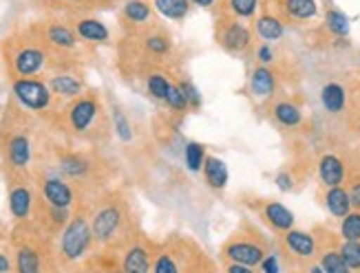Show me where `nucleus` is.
Listing matches in <instances>:
<instances>
[{
	"label": "nucleus",
	"instance_id": "nucleus-1",
	"mask_svg": "<svg viewBox=\"0 0 360 273\" xmlns=\"http://www.w3.org/2000/svg\"><path fill=\"white\" fill-rule=\"evenodd\" d=\"M93 240L100 247H117L129 234V210L117 199H108L98 205L91 216Z\"/></svg>",
	"mask_w": 360,
	"mask_h": 273
},
{
	"label": "nucleus",
	"instance_id": "nucleus-2",
	"mask_svg": "<svg viewBox=\"0 0 360 273\" xmlns=\"http://www.w3.org/2000/svg\"><path fill=\"white\" fill-rule=\"evenodd\" d=\"M93 245H96V240H93L91 232V218H86L84 212H77L71 216L67 227L60 232L58 258L65 265H77L86 258Z\"/></svg>",
	"mask_w": 360,
	"mask_h": 273
},
{
	"label": "nucleus",
	"instance_id": "nucleus-3",
	"mask_svg": "<svg viewBox=\"0 0 360 273\" xmlns=\"http://www.w3.org/2000/svg\"><path fill=\"white\" fill-rule=\"evenodd\" d=\"M11 93L15 102L31 112H44L53 104V93L40 77H13Z\"/></svg>",
	"mask_w": 360,
	"mask_h": 273
},
{
	"label": "nucleus",
	"instance_id": "nucleus-4",
	"mask_svg": "<svg viewBox=\"0 0 360 273\" xmlns=\"http://www.w3.org/2000/svg\"><path fill=\"white\" fill-rule=\"evenodd\" d=\"M221 255L228 262L245 265V267H261V262L268 255V249L259 240V236H232L221 247Z\"/></svg>",
	"mask_w": 360,
	"mask_h": 273
},
{
	"label": "nucleus",
	"instance_id": "nucleus-5",
	"mask_svg": "<svg viewBox=\"0 0 360 273\" xmlns=\"http://www.w3.org/2000/svg\"><path fill=\"white\" fill-rule=\"evenodd\" d=\"M49 53L40 42H22L15 46V51L9 58V67L13 77H38L46 69Z\"/></svg>",
	"mask_w": 360,
	"mask_h": 273
},
{
	"label": "nucleus",
	"instance_id": "nucleus-6",
	"mask_svg": "<svg viewBox=\"0 0 360 273\" xmlns=\"http://www.w3.org/2000/svg\"><path fill=\"white\" fill-rule=\"evenodd\" d=\"M100 117H102V104L98 100V95H93V93H84L82 98L73 100L67 110L69 128L75 135L91 133Z\"/></svg>",
	"mask_w": 360,
	"mask_h": 273
},
{
	"label": "nucleus",
	"instance_id": "nucleus-7",
	"mask_svg": "<svg viewBox=\"0 0 360 273\" xmlns=\"http://www.w3.org/2000/svg\"><path fill=\"white\" fill-rule=\"evenodd\" d=\"M252 38H255L252 29L245 27L243 20L230 18V15H224V20L217 27L219 46L228 53H234V55L248 53L250 46H252Z\"/></svg>",
	"mask_w": 360,
	"mask_h": 273
},
{
	"label": "nucleus",
	"instance_id": "nucleus-8",
	"mask_svg": "<svg viewBox=\"0 0 360 273\" xmlns=\"http://www.w3.org/2000/svg\"><path fill=\"white\" fill-rule=\"evenodd\" d=\"M7 201H9V212H11L15 222H27L31 218V214H34V207H36L34 189H31V185L22 179L20 174H15L9 181Z\"/></svg>",
	"mask_w": 360,
	"mask_h": 273
},
{
	"label": "nucleus",
	"instance_id": "nucleus-9",
	"mask_svg": "<svg viewBox=\"0 0 360 273\" xmlns=\"http://www.w3.org/2000/svg\"><path fill=\"white\" fill-rule=\"evenodd\" d=\"M281 245H283L285 253L290 258L299 260L303 265L314 262L316 253H319V238L309 232L303 229H290L281 236Z\"/></svg>",
	"mask_w": 360,
	"mask_h": 273
},
{
	"label": "nucleus",
	"instance_id": "nucleus-10",
	"mask_svg": "<svg viewBox=\"0 0 360 273\" xmlns=\"http://www.w3.org/2000/svg\"><path fill=\"white\" fill-rule=\"evenodd\" d=\"M31 157H34V148H31V139L27 131H13L5 139V161L13 170V174H22L31 166Z\"/></svg>",
	"mask_w": 360,
	"mask_h": 273
},
{
	"label": "nucleus",
	"instance_id": "nucleus-11",
	"mask_svg": "<svg viewBox=\"0 0 360 273\" xmlns=\"http://www.w3.org/2000/svg\"><path fill=\"white\" fill-rule=\"evenodd\" d=\"M40 192L46 205L58 207V210H71L75 203V192L71 183L60 174H49L44 176L40 183Z\"/></svg>",
	"mask_w": 360,
	"mask_h": 273
},
{
	"label": "nucleus",
	"instance_id": "nucleus-12",
	"mask_svg": "<svg viewBox=\"0 0 360 273\" xmlns=\"http://www.w3.org/2000/svg\"><path fill=\"white\" fill-rule=\"evenodd\" d=\"M153 251L142 240H131L127 249L122 251L120 269L122 273H150L153 271Z\"/></svg>",
	"mask_w": 360,
	"mask_h": 273
},
{
	"label": "nucleus",
	"instance_id": "nucleus-13",
	"mask_svg": "<svg viewBox=\"0 0 360 273\" xmlns=\"http://www.w3.org/2000/svg\"><path fill=\"white\" fill-rule=\"evenodd\" d=\"M13 271L15 273H46L44 251L36 243H31V240H20L13 251Z\"/></svg>",
	"mask_w": 360,
	"mask_h": 273
},
{
	"label": "nucleus",
	"instance_id": "nucleus-14",
	"mask_svg": "<svg viewBox=\"0 0 360 273\" xmlns=\"http://www.w3.org/2000/svg\"><path fill=\"white\" fill-rule=\"evenodd\" d=\"M276 15L288 22H307L319 15L316 0H276Z\"/></svg>",
	"mask_w": 360,
	"mask_h": 273
},
{
	"label": "nucleus",
	"instance_id": "nucleus-15",
	"mask_svg": "<svg viewBox=\"0 0 360 273\" xmlns=\"http://www.w3.org/2000/svg\"><path fill=\"white\" fill-rule=\"evenodd\" d=\"M259 214L261 218L265 220V225H270V227L283 236L285 232L294 229V214L288 210V207L283 203H278V201H261L259 205Z\"/></svg>",
	"mask_w": 360,
	"mask_h": 273
},
{
	"label": "nucleus",
	"instance_id": "nucleus-16",
	"mask_svg": "<svg viewBox=\"0 0 360 273\" xmlns=\"http://www.w3.org/2000/svg\"><path fill=\"white\" fill-rule=\"evenodd\" d=\"M46 84H49L53 98H62V100H77L82 98L86 93V86H84V79L77 77L69 71H60V73H53L49 79H46Z\"/></svg>",
	"mask_w": 360,
	"mask_h": 273
},
{
	"label": "nucleus",
	"instance_id": "nucleus-17",
	"mask_svg": "<svg viewBox=\"0 0 360 273\" xmlns=\"http://www.w3.org/2000/svg\"><path fill=\"white\" fill-rule=\"evenodd\" d=\"M42 40L46 42V46L60 51V53H69L77 49V38L73 27L69 25H62V22H49L42 31Z\"/></svg>",
	"mask_w": 360,
	"mask_h": 273
},
{
	"label": "nucleus",
	"instance_id": "nucleus-18",
	"mask_svg": "<svg viewBox=\"0 0 360 273\" xmlns=\"http://www.w3.org/2000/svg\"><path fill=\"white\" fill-rule=\"evenodd\" d=\"M319 179L325 187H338L347 181V164L334 152H325L319 159Z\"/></svg>",
	"mask_w": 360,
	"mask_h": 273
},
{
	"label": "nucleus",
	"instance_id": "nucleus-19",
	"mask_svg": "<svg viewBox=\"0 0 360 273\" xmlns=\"http://www.w3.org/2000/svg\"><path fill=\"white\" fill-rule=\"evenodd\" d=\"M73 31H75L77 38L84 40V42H91V44H104V42L111 40V31H108V27L98 18H91V15L75 18Z\"/></svg>",
	"mask_w": 360,
	"mask_h": 273
},
{
	"label": "nucleus",
	"instance_id": "nucleus-20",
	"mask_svg": "<svg viewBox=\"0 0 360 273\" xmlns=\"http://www.w3.org/2000/svg\"><path fill=\"white\" fill-rule=\"evenodd\" d=\"M93 166L80 152H62L58 154V174L65 179H86Z\"/></svg>",
	"mask_w": 360,
	"mask_h": 273
},
{
	"label": "nucleus",
	"instance_id": "nucleus-21",
	"mask_svg": "<svg viewBox=\"0 0 360 273\" xmlns=\"http://www.w3.org/2000/svg\"><path fill=\"white\" fill-rule=\"evenodd\" d=\"M252 34L261 40V42H276L283 38L285 34V22L278 18L276 13H261L252 22Z\"/></svg>",
	"mask_w": 360,
	"mask_h": 273
},
{
	"label": "nucleus",
	"instance_id": "nucleus-22",
	"mask_svg": "<svg viewBox=\"0 0 360 273\" xmlns=\"http://www.w3.org/2000/svg\"><path fill=\"white\" fill-rule=\"evenodd\" d=\"M276 75L270 67H257L252 71V75H250V91H252V95L257 100H270L272 95L276 93Z\"/></svg>",
	"mask_w": 360,
	"mask_h": 273
},
{
	"label": "nucleus",
	"instance_id": "nucleus-23",
	"mask_svg": "<svg viewBox=\"0 0 360 273\" xmlns=\"http://www.w3.org/2000/svg\"><path fill=\"white\" fill-rule=\"evenodd\" d=\"M321 104L330 115H342L349 104V95L340 82H327L321 91Z\"/></svg>",
	"mask_w": 360,
	"mask_h": 273
},
{
	"label": "nucleus",
	"instance_id": "nucleus-24",
	"mask_svg": "<svg viewBox=\"0 0 360 273\" xmlns=\"http://www.w3.org/2000/svg\"><path fill=\"white\" fill-rule=\"evenodd\" d=\"M323 203H325V210L330 212L334 218H345L354 207H352V201H349V192L347 187H325L323 192Z\"/></svg>",
	"mask_w": 360,
	"mask_h": 273
},
{
	"label": "nucleus",
	"instance_id": "nucleus-25",
	"mask_svg": "<svg viewBox=\"0 0 360 273\" xmlns=\"http://www.w3.org/2000/svg\"><path fill=\"white\" fill-rule=\"evenodd\" d=\"M201 174H203V181H206V185L210 189H226V185H228V166H226L224 159L208 154L206 161H203Z\"/></svg>",
	"mask_w": 360,
	"mask_h": 273
},
{
	"label": "nucleus",
	"instance_id": "nucleus-26",
	"mask_svg": "<svg viewBox=\"0 0 360 273\" xmlns=\"http://www.w3.org/2000/svg\"><path fill=\"white\" fill-rule=\"evenodd\" d=\"M272 117L283 128H299L303 124V110L290 100H281L272 106Z\"/></svg>",
	"mask_w": 360,
	"mask_h": 273
},
{
	"label": "nucleus",
	"instance_id": "nucleus-27",
	"mask_svg": "<svg viewBox=\"0 0 360 273\" xmlns=\"http://www.w3.org/2000/svg\"><path fill=\"white\" fill-rule=\"evenodd\" d=\"M122 18L133 27L148 25L153 18V5H148L146 0H127L122 7Z\"/></svg>",
	"mask_w": 360,
	"mask_h": 273
},
{
	"label": "nucleus",
	"instance_id": "nucleus-28",
	"mask_svg": "<svg viewBox=\"0 0 360 273\" xmlns=\"http://www.w3.org/2000/svg\"><path fill=\"white\" fill-rule=\"evenodd\" d=\"M325 273H352V269L347 267L345 258L340 255L338 247H319V260H316Z\"/></svg>",
	"mask_w": 360,
	"mask_h": 273
},
{
	"label": "nucleus",
	"instance_id": "nucleus-29",
	"mask_svg": "<svg viewBox=\"0 0 360 273\" xmlns=\"http://www.w3.org/2000/svg\"><path fill=\"white\" fill-rule=\"evenodd\" d=\"M142 44H144V51L150 58H164L170 53V49H173V42H170V38L166 34H162V31H148Z\"/></svg>",
	"mask_w": 360,
	"mask_h": 273
},
{
	"label": "nucleus",
	"instance_id": "nucleus-30",
	"mask_svg": "<svg viewBox=\"0 0 360 273\" xmlns=\"http://www.w3.org/2000/svg\"><path fill=\"white\" fill-rule=\"evenodd\" d=\"M153 7L168 20H181L191 11V3L188 0H153Z\"/></svg>",
	"mask_w": 360,
	"mask_h": 273
},
{
	"label": "nucleus",
	"instance_id": "nucleus-31",
	"mask_svg": "<svg viewBox=\"0 0 360 273\" xmlns=\"http://www.w3.org/2000/svg\"><path fill=\"white\" fill-rule=\"evenodd\" d=\"M206 146L199 141H188L186 148H184V164L188 168V172H201L203 170V161H206Z\"/></svg>",
	"mask_w": 360,
	"mask_h": 273
},
{
	"label": "nucleus",
	"instance_id": "nucleus-32",
	"mask_svg": "<svg viewBox=\"0 0 360 273\" xmlns=\"http://www.w3.org/2000/svg\"><path fill=\"white\" fill-rule=\"evenodd\" d=\"M259 3L261 0H228L226 15L237 18V20H252V18H257Z\"/></svg>",
	"mask_w": 360,
	"mask_h": 273
},
{
	"label": "nucleus",
	"instance_id": "nucleus-33",
	"mask_svg": "<svg viewBox=\"0 0 360 273\" xmlns=\"http://www.w3.org/2000/svg\"><path fill=\"white\" fill-rule=\"evenodd\" d=\"M170 79H168V75H164V73H148L146 75V91H148V95L153 100H158V102H166V95H168V91H170Z\"/></svg>",
	"mask_w": 360,
	"mask_h": 273
},
{
	"label": "nucleus",
	"instance_id": "nucleus-34",
	"mask_svg": "<svg viewBox=\"0 0 360 273\" xmlns=\"http://www.w3.org/2000/svg\"><path fill=\"white\" fill-rule=\"evenodd\" d=\"M325 29L336 38H345L349 34V18L338 9H330L325 13Z\"/></svg>",
	"mask_w": 360,
	"mask_h": 273
},
{
	"label": "nucleus",
	"instance_id": "nucleus-35",
	"mask_svg": "<svg viewBox=\"0 0 360 273\" xmlns=\"http://www.w3.org/2000/svg\"><path fill=\"white\" fill-rule=\"evenodd\" d=\"M150 273H184L181 271V265L177 260V255L173 251H160L155 255V262H153V271Z\"/></svg>",
	"mask_w": 360,
	"mask_h": 273
},
{
	"label": "nucleus",
	"instance_id": "nucleus-36",
	"mask_svg": "<svg viewBox=\"0 0 360 273\" xmlns=\"http://www.w3.org/2000/svg\"><path fill=\"white\" fill-rule=\"evenodd\" d=\"M338 251L345 258L352 273H360V240H342L338 245Z\"/></svg>",
	"mask_w": 360,
	"mask_h": 273
},
{
	"label": "nucleus",
	"instance_id": "nucleus-37",
	"mask_svg": "<svg viewBox=\"0 0 360 273\" xmlns=\"http://www.w3.org/2000/svg\"><path fill=\"white\" fill-rule=\"evenodd\" d=\"M340 238L342 240H360V210H352L340 220Z\"/></svg>",
	"mask_w": 360,
	"mask_h": 273
},
{
	"label": "nucleus",
	"instance_id": "nucleus-38",
	"mask_svg": "<svg viewBox=\"0 0 360 273\" xmlns=\"http://www.w3.org/2000/svg\"><path fill=\"white\" fill-rule=\"evenodd\" d=\"M111 117H113V131H115V135L122 141H131L133 139V128H131L127 115H124L120 108H113V115Z\"/></svg>",
	"mask_w": 360,
	"mask_h": 273
},
{
	"label": "nucleus",
	"instance_id": "nucleus-39",
	"mask_svg": "<svg viewBox=\"0 0 360 273\" xmlns=\"http://www.w3.org/2000/svg\"><path fill=\"white\" fill-rule=\"evenodd\" d=\"M170 110L173 112H186V110H191V106H188L186 98H184V93L179 88V84H170V91L166 95V102H164Z\"/></svg>",
	"mask_w": 360,
	"mask_h": 273
},
{
	"label": "nucleus",
	"instance_id": "nucleus-40",
	"mask_svg": "<svg viewBox=\"0 0 360 273\" xmlns=\"http://www.w3.org/2000/svg\"><path fill=\"white\" fill-rule=\"evenodd\" d=\"M181 93H184V98L188 102V106L191 108H199L201 106V93L193 86V82H188V79H181V82H177Z\"/></svg>",
	"mask_w": 360,
	"mask_h": 273
},
{
	"label": "nucleus",
	"instance_id": "nucleus-41",
	"mask_svg": "<svg viewBox=\"0 0 360 273\" xmlns=\"http://www.w3.org/2000/svg\"><path fill=\"white\" fill-rule=\"evenodd\" d=\"M347 192H349V201H352V207L354 210H360V174H354V176H347Z\"/></svg>",
	"mask_w": 360,
	"mask_h": 273
},
{
	"label": "nucleus",
	"instance_id": "nucleus-42",
	"mask_svg": "<svg viewBox=\"0 0 360 273\" xmlns=\"http://www.w3.org/2000/svg\"><path fill=\"white\" fill-rule=\"evenodd\" d=\"M257 60L263 64V67H268L270 62H274V49H272V44L268 42H263L257 46Z\"/></svg>",
	"mask_w": 360,
	"mask_h": 273
},
{
	"label": "nucleus",
	"instance_id": "nucleus-43",
	"mask_svg": "<svg viewBox=\"0 0 360 273\" xmlns=\"http://www.w3.org/2000/svg\"><path fill=\"white\" fill-rule=\"evenodd\" d=\"M261 271L263 273H281V265H278V258L274 253L265 255V260L261 262Z\"/></svg>",
	"mask_w": 360,
	"mask_h": 273
},
{
	"label": "nucleus",
	"instance_id": "nucleus-44",
	"mask_svg": "<svg viewBox=\"0 0 360 273\" xmlns=\"http://www.w3.org/2000/svg\"><path fill=\"white\" fill-rule=\"evenodd\" d=\"M274 183L278 185L281 192H290V189L294 187V179H292V174H290V172H278V174H276V179H274Z\"/></svg>",
	"mask_w": 360,
	"mask_h": 273
},
{
	"label": "nucleus",
	"instance_id": "nucleus-45",
	"mask_svg": "<svg viewBox=\"0 0 360 273\" xmlns=\"http://www.w3.org/2000/svg\"><path fill=\"white\" fill-rule=\"evenodd\" d=\"M226 273H257V271H255V267H245V265L228 262V265H226Z\"/></svg>",
	"mask_w": 360,
	"mask_h": 273
},
{
	"label": "nucleus",
	"instance_id": "nucleus-46",
	"mask_svg": "<svg viewBox=\"0 0 360 273\" xmlns=\"http://www.w3.org/2000/svg\"><path fill=\"white\" fill-rule=\"evenodd\" d=\"M9 271H11V260H9V255L0 253V273H9Z\"/></svg>",
	"mask_w": 360,
	"mask_h": 273
},
{
	"label": "nucleus",
	"instance_id": "nucleus-47",
	"mask_svg": "<svg viewBox=\"0 0 360 273\" xmlns=\"http://www.w3.org/2000/svg\"><path fill=\"white\" fill-rule=\"evenodd\" d=\"M191 5H197V7H201V9H210V7H214V3L217 0H188Z\"/></svg>",
	"mask_w": 360,
	"mask_h": 273
},
{
	"label": "nucleus",
	"instance_id": "nucleus-48",
	"mask_svg": "<svg viewBox=\"0 0 360 273\" xmlns=\"http://www.w3.org/2000/svg\"><path fill=\"white\" fill-rule=\"evenodd\" d=\"M305 273H325V271H323V267H321L319 262H309Z\"/></svg>",
	"mask_w": 360,
	"mask_h": 273
},
{
	"label": "nucleus",
	"instance_id": "nucleus-49",
	"mask_svg": "<svg viewBox=\"0 0 360 273\" xmlns=\"http://www.w3.org/2000/svg\"><path fill=\"white\" fill-rule=\"evenodd\" d=\"M100 273H122V269H113V267H111V269H102Z\"/></svg>",
	"mask_w": 360,
	"mask_h": 273
},
{
	"label": "nucleus",
	"instance_id": "nucleus-50",
	"mask_svg": "<svg viewBox=\"0 0 360 273\" xmlns=\"http://www.w3.org/2000/svg\"><path fill=\"white\" fill-rule=\"evenodd\" d=\"M195 273H217L214 269H199V271H195Z\"/></svg>",
	"mask_w": 360,
	"mask_h": 273
},
{
	"label": "nucleus",
	"instance_id": "nucleus-51",
	"mask_svg": "<svg viewBox=\"0 0 360 273\" xmlns=\"http://www.w3.org/2000/svg\"><path fill=\"white\" fill-rule=\"evenodd\" d=\"M356 131H358V135H360V119L356 121Z\"/></svg>",
	"mask_w": 360,
	"mask_h": 273
},
{
	"label": "nucleus",
	"instance_id": "nucleus-52",
	"mask_svg": "<svg viewBox=\"0 0 360 273\" xmlns=\"http://www.w3.org/2000/svg\"><path fill=\"white\" fill-rule=\"evenodd\" d=\"M77 3H96V0H77Z\"/></svg>",
	"mask_w": 360,
	"mask_h": 273
},
{
	"label": "nucleus",
	"instance_id": "nucleus-53",
	"mask_svg": "<svg viewBox=\"0 0 360 273\" xmlns=\"http://www.w3.org/2000/svg\"><path fill=\"white\" fill-rule=\"evenodd\" d=\"M49 3H67V0H49Z\"/></svg>",
	"mask_w": 360,
	"mask_h": 273
},
{
	"label": "nucleus",
	"instance_id": "nucleus-54",
	"mask_svg": "<svg viewBox=\"0 0 360 273\" xmlns=\"http://www.w3.org/2000/svg\"><path fill=\"white\" fill-rule=\"evenodd\" d=\"M358 64H360V62H358Z\"/></svg>",
	"mask_w": 360,
	"mask_h": 273
}]
</instances>
